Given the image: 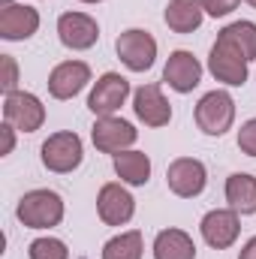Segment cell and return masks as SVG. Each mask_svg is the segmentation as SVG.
Returning a JSON list of instances; mask_svg holds the SVG:
<instances>
[{"instance_id": "6da1fadb", "label": "cell", "mask_w": 256, "mask_h": 259, "mask_svg": "<svg viewBox=\"0 0 256 259\" xmlns=\"http://www.w3.org/2000/svg\"><path fill=\"white\" fill-rule=\"evenodd\" d=\"M64 214H66L64 196L49 190V187L27 190L15 205V217L27 229H55V226H61Z\"/></svg>"}, {"instance_id": "7a4b0ae2", "label": "cell", "mask_w": 256, "mask_h": 259, "mask_svg": "<svg viewBox=\"0 0 256 259\" xmlns=\"http://www.w3.org/2000/svg\"><path fill=\"white\" fill-rule=\"evenodd\" d=\"M208 72L226 88H244V81L250 75V61L244 58V52L235 42H229L226 36L217 33V42L208 52Z\"/></svg>"}, {"instance_id": "3957f363", "label": "cell", "mask_w": 256, "mask_h": 259, "mask_svg": "<svg viewBox=\"0 0 256 259\" xmlns=\"http://www.w3.org/2000/svg\"><path fill=\"white\" fill-rule=\"evenodd\" d=\"M39 160H42V166H46L49 172H55V175H69V172H75V169L81 166V160H84V142H81V136L72 133V130L52 133V136L42 142V148H39Z\"/></svg>"}, {"instance_id": "277c9868", "label": "cell", "mask_w": 256, "mask_h": 259, "mask_svg": "<svg viewBox=\"0 0 256 259\" xmlns=\"http://www.w3.org/2000/svg\"><path fill=\"white\" fill-rule=\"evenodd\" d=\"M196 127L202 130L205 136H226L232 124H235V100L229 91L217 88V91H208L199 103H196Z\"/></svg>"}, {"instance_id": "5b68a950", "label": "cell", "mask_w": 256, "mask_h": 259, "mask_svg": "<svg viewBox=\"0 0 256 259\" xmlns=\"http://www.w3.org/2000/svg\"><path fill=\"white\" fill-rule=\"evenodd\" d=\"M115 55L121 58V64L127 66L130 72H148L157 64V39L151 36V30L130 27L124 33H118Z\"/></svg>"}, {"instance_id": "8992f818", "label": "cell", "mask_w": 256, "mask_h": 259, "mask_svg": "<svg viewBox=\"0 0 256 259\" xmlns=\"http://www.w3.org/2000/svg\"><path fill=\"white\" fill-rule=\"evenodd\" d=\"M133 94L130 91V81L121 75V72H103L91 94H88V109L94 112V118H109V115H118L121 106L127 103V97Z\"/></svg>"}, {"instance_id": "52a82bcc", "label": "cell", "mask_w": 256, "mask_h": 259, "mask_svg": "<svg viewBox=\"0 0 256 259\" xmlns=\"http://www.w3.org/2000/svg\"><path fill=\"white\" fill-rule=\"evenodd\" d=\"M3 121L12 124L18 133H36L46 124V106L30 91H15L3 97Z\"/></svg>"}, {"instance_id": "ba28073f", "label": "cell", "mask_w": 256, "mask_h": 259, "mask_svg": "<svg viewBox=\"0 0 256 259\" xmlns=\"http://www.w3.org/2000/svg\"><path fill=\"white\" fill-rule=\"evenodd\" d=\"M166 187L178 199H196L208 187V169L196 157H178L166 169Z\"/></svg>"}, {"instance_id": "9c48e42d", "label": "cell", "mask_w": 256, "mask_h": 259, "mask_svg": "<svg viewBox=\"0 0 256 259\" xmlns=\"http://www.w3.org/2000/svg\"><path fill=\"white\" fill-rule=\"evenodd\" d=\"M199 232H202V241L214 250H226L238 241L241 235V214L232 211V208H214L208 211L202 220H199Z\"/></svg>"}, {"instance_id": "30bf717a", "label": "cell", "mask_w": 256, "mask_h": 259, "mask_svg": "<svg viewBox=\"0 0 256 259\" xmlns=\"http://www.w3.org/2000/svg\"><path fill=\"white\" fill-rule=\"evenodd\" d=\"M139 139V130L133 127L130 121L118 118V115H109V118H97L94 127H91V142L97 151L103 154H121V151H130Z\"/></svg>"}, {"instance_id": "8fae6325", "label": "cell", "mask_w": 256, "mask_h": 259, "mask_svg": "<svg viewBox=\"0 0 256 259\" xmlns=\"http://www.w3.org/2000/svg\"><path fill=\"white\" fill-rule=\"evenodd\" d=\"M97 214L106 226H127L136 214V199L124 181H109L97 193Z\"/></svg>"}, {"instance_id": "7c38bea8", "label": "cell", "mask_w": 256, "mask_h": 259, "mask_svg": "<svg viewBox=\"0 0 256 259\" xmlns=\"http://www.w3.org/2000/svg\"><path fill=\"white\" fill-rule=\"evenodd\" d=\"M39 30V12L27 3L0 0V39L24 42Z\"/></svg>"}, {"instance_id": "4fadbf2b", "label": "cell", "mask_w": 256, "mask_h": 259, "mask_svg": "<svg viewBox=\"0 0 256 259\" xmlns=\"http://www.w3.org/2000/svg\"><path fill=\"white\" fill-rule=\"evenodd\" d=\"M58 39L69 52H88L100 39V24L88 12H64L58 18Z\"/></svg>"}, {"instance_id": "5bb4252c", "label": "cell", "mask_w": 256, "mask_h": 259, "mask_svg": "<svg viewBox=\"0 0 256 259\" xmlns=\"http://www.w3.org/2000/svg\"><path fill=\"white\" fill-rule=\"evenodd\" d=\"M133 112H136V118L145 124V127H166L169 121H172V106H169V100L163 97V88L157 84V81H151V84H142V88H136L133 91Z\"/></svg>"}, {"instance_id": "9a60e30c", "label": "cell", "mask_w": 256, "mask_h": 259, "mask_svg": "<svg viewBox=\"0 0 256 259\" xmlns=\"http://www.w3.org/2000/svg\"><path fill=\"white\" fill-rule=\"evenodd\" d=\"M202 72L205 69L199 64V58L187 49H178V52L169 55V61L163 66V81L175 94H193L199 88V81H202Z\"/></svg>"}, {"instance_id": "2e32d148", "label": "cell", "mask_w": 256, "mask_h": 259, "mask_svg": "<svg viewBox=\"0 0 256 259\" xmlns=\"http://www.w3.org/2000/svg\"><path fill=\"white\" fill-rule=\"evenodd\" d=\"M91 66L84 61H64L49 72V94L55 100H72L91 84Z\"/></svg>"}, {"instance_id": "e0dca14e", "label": "cell", "mask_w": 256, "mask_h": 259, "mask_svg": "<svg viewBox=\"0 0 256 259\" xmlns=\"http://www.w3.org/2000/svg\"><path fill=\"white\" fill-rule=\"evenodd\" d=\"M115 175L127 184V187H145L151 181V157L145 151H121L112 157Z\"/></svg>"}, {"instance_id": "ac0fdd59", "label": "cell", "mask_w": 256, "mask_h": 259, "mask_svg": "<svg viewBox=\"0 0 256 259\" xmlns=\"http://www.w3.org/2000/svg\"><path fill=\"white\" fill-rule=\"evenodd\" d=\"M151 253H154V259H196V244L184 229L169 226V229L157 232Z\"/></svg>"}, {"instance_id": "d6986e66", "label": "cell", "mask_w": 256, "mask_h": 259, "mask_svg": "<svg viewBox=\"0 0 256 259\" xmlns=\"http://www.w3.org/2000/svg\"><path fill=\"white\" fill-rule=\"evenodd\" d=\"M223 193H226L229 208L238 211L241 217L256 214V178L250 172H232V175L226 178Z\"/></svg>"}, {"instance_id": "ffe728a7", "label": "cell", "mask_w": 256, "mask_h": 259, "mask_svg": "<svg viewBox=\"0 0 256 259\" xmlns=\"http://www.w3.org/2000/svg\"><path fill=\"white\" fill-rule=\"evenodd\" d=\"M163 21L175 33H193V30H199L202 21H205L202 0H169V6L163 12Z\"/></svg>"}, {"instance_id": "44dd1931", "label": "cell", "mask_w": 256, "mask_h": 259, "mask_svg": "<svg viewBox=\"0 0 256 259\" xmlns=\"http://www.w3.org/2000/svg\"><path fill=\"white\" fill-rule=\"evenodd\" d=\"M142 256H145V238H142L139 229L118 232L100 250V259H142Z\"/></svg>"}, {"instance_id": "7402d4cb", "label": "cell", "mask_w": 256, "mask_h": 259, "mask_svg": "<svg viewBox=\"0 0 256 259\" xmlns=\"http://www.w3.org/2000/svg\"><path fill=\"white\" fill-rule=\"evenodd\" d=\"M220 36H226L229 42H235L247 61H256V21H247V18H238L232 24H226L220 30Z\"/></svg>"}, {"instance_id": "603a6c76", "label": "cell", "mask_w": 256, "mask_h": 259, "mask_svg": "<svg viewBox=\"0 0 256 259\" xmlns=\"http://www.w3.org/2000/svg\"><path fill=\"white\" fill-rule=\"evenodd\" d=\"M27 259H69V247L55 235H42L27 244Z\"/></svg>"}, {"instance_id": "cb8c5ba5", "label": "cell", "mask_w": 256, "mask_h": 259, "mask_svg": "<svg viewBox=\"0 0 256 259\" xmlns=\"http://www.w3.org/2000/svg\"><path fill=\"white\" fill-rule=\"evenodd\" d=\"M0 69H3V75H0V91H3V97H6V94H15V91H18V61H15L12 55H0Z\"/></svg>"}, {"instance_id": "d4e9b609", "label": "cell", "mask_w": 256, "mask_h": 259, "mask_svg": "<svg viewBox=\"0 0 256 259\" xmlns=\"http://www.w3.org/2000/svg\"><path fill=\"white\" fill-rule=\"evenodd\" d=\"M238 148H241V154L256 157V118L241 124V130H238Z\"/></svg>"}, {"instance_id": "484cf974", "label": "cell", "mask_w": 256, "mask_h": 259, "mask_svg": "<svg viewBox=\"0 0 256 259\" xmlns=\"http://www.w3.org/2000/svg\"><path fill=\"white\" fill-rule=\"evenodd\" d=\"M238 3H241V0H202V9H205V15H211V18H226L229 12L238 9Z\"/></svg>"}, {"instance_id": "4316f807", "label": "cell", "mask_w": 256, "mask_h": 259, "mask_svg": "<svg viewBox=\"0 0 256 259\" xmlns=\"http://www.w3.org/2000/svg\"><path fill=\"white\" fill-rule=\"evenodd\" d=\"M15 133H18V130L12 127V124H6V121H3V127H0V136H3L0 157H9V154H12V148H15Z\"/></svg>"}, {"instance_id": "83f0119b", "label": "cell", "mask_w": 256, "mask_h": 259, "mask_svg": "<svg viewBox=\"0 0 256 259\" xmlns=\"http://www.w3.org/2000/svg\"><path fill=\"white\" fill-rule=\"evenodd\" d=\"M238 259H256V235H253V238H247V241L241 244V250H238Z\"/></svg>"}, {"instance_id": "f1b7e54d", "label": "cell", "mask_w": 256, "mask_h": 259, "mask_svg": "<svg viewBox=\"0 0 256 259\" xmlns=\"http://www.w3.org/2000/svg\"><path fill=\"white\" fill-rule=\"evenodd\" d=\"M78 3H103V0H78Z\"/></svg>"}, {"instance_id": "f546056e", "label": "cell", "mask_w": 256, "mask_h": 259, "mask_svg": "<svg viewBox=\"0 0 256 259\" xmlns=\"http://www.w3.org/2000/svg\"><path fill=\"white\" fill-rule=\"evenodd\" d=\"M244 3H250V6H253V9H256V0H244Z\"/></svg>"}]
</instances>
